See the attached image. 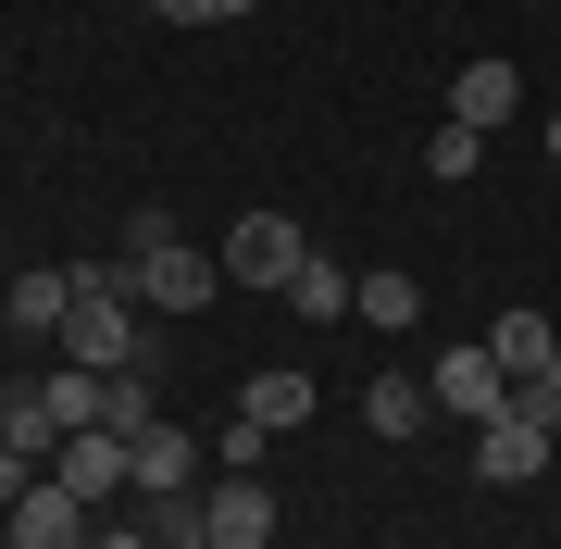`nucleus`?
I'll return each instance as SVG.
<instances>
[{
	"mask_svg": "<svg viewBox=\"0 0 561 549\" xmlns=\"http://www.w3.org/2000/svg\"><path fill=\"white\" fill-rule=\"evenodd\" d=\"M138 275L125 263H76V300H62V363H88V375H125L138 363Z\"/></svg>",
	"mask_w": 561,
	"mask_h": 549,
	"instance_id": "f257e3e1",
	"label": "nucleus"
},
{
	"mask_svg": "<svg viewBox=\"0 0 561 549\" xmlns=\"http://www.w3.org/2000/svg\"><path fill=\"white\" fill-rule=\"evenodd\" d=\"M213 263H225V287H262V300H287V275L312 263V238H300L287 213H238V238H225Z\"/></svg>",
	"mask_w": 561,
	"mask_h": 549,
	"instance_id": "f03ea898",
	"label": "nucleus"
},
{
	"mask_svg": "<svg viewBox=\"0 0 561 549\" xmlns=\"http://www.w3.org/2000/svg\"><path fill=\"white\" fill-rule=\"evenodd\" d=\"M350 300H362V275H350V263H324V250L287 275V312H300V325H350Z\"/></svg>",
	"mask_w": 561,
	"mask_h": 549,
	"instance_id": "4468645a",
	"label": "nucleus"
},
{
	"mask_svg": "<svg viewBox=\"0 0 561 549\" xmlns=\"http://www.w3.org/2000/svg\"><path fill=\"white\" fill-rule=\"evenodd\" d=\"M13 549H88V500L62 488V474H38V488L13 500Z\"/></svg>",
	"mask_w": 561,
	"mask_h": 549,
	"instance_id": "6e6552de",
	"label": "nucleus"
},
{
	"mask_svg": "<svg viewBox=\"0 0 561 549\" xmlns=\"http://www.w3.org/2000/svg\"><path fill=\"white\" fill-rule=\"evenodd\" d=\"M512 412H537V425L561 437V363H549V375H524V387H512Z\"/></svg>",
	"mask_w": 561,
	"mask_h": 549,
	"instance_id": "412c9836",
	"label": "nucleus"
},
{
	"mask_svg": "<svg viewBox=\"0 0 561 549\" xmlns=\"http://www.w3.org/2000/svg\"><path fill=\"white\" fill-rule=\"evenodd\" d=\"M424 175H437V187L486 175V138H474V125H437V138H424Z\"/></svg>",
	"mask_w": 561,
	"mask_h": 549,
	"instance_id": "6ab92c4d",
	"label": "nucleus"
},
{
	"mask_svg": "<svg viewBox=\"0 0 561 549\" xmlns=\"http://www.w3.org/2000/svg\"><path fill=\"white\" fill-rule=\"evenodd\" d=\"M424 387H437L449 425H486V412H512V375H500V350H486V338H449L437 363H424Z\"/></svg>",
	"mask_w": 561,
	"mask_h": 549,
	"instance_id": "7ed1b4c3",
	"label": "nucleus"
},
{
	"mask_svg": "<svg viewBox=\"0 0 561 549\" xmlns=\"http://www.w3.org/2000/svg\"><path fill=\"white\" fill-rule=\"evenodd\" d=\"M62 300H76V263H38V275H13L0 325H13V338H62Z\"/></svg>",
	"mask_w": 561,
	"mask_h": 549,
	"instance_id": "f8f14e48",
	"label": "nucleus"
},
{
	"mask_svg": "<svg viewBox=\"0 0 561 549\" xmlns=\"http://www.w3.org/2000/svg\"><path fill=\"white\" fill-rule=\"evenodd\" d=\"M101 425H113V437H138V425H162V400H150V363H125V375H101Z\"/></svg>",
	"mask_w": 561,
	"mask_h": 549,
	"instance_id": "f3484780",
	"label": "nucleus"
},
{
	"mask_svg": "<svg viewBox=\"0 0 561 549\" xmlns=\"http://www.w3.org/2000/svg\"><path fill=\"white\" fill-rule=\"evenodd\" d=\"M362 425H375V437H424V425H437V387H424V363L362 387Z\"/></svg>",
	"mask_w": 561,
	"mask_h": 549,
	"instance_id": "9b49d317",
	"label": "nucleus"
},
{
	"mask_svg": "<svg viewBox=\"0 0 561 549\" xmlns=\"http://www.w3.org/2000/svg\"><path fill=\"white\" fill-rule=\"evenodd\" d=\"M125 275H138V300H150V312H213V300H225V263H213V250H187V238L138 250Z\"/></svg>",
	"mask_w": 561,
	"mask_h": 549,
	"instance_id": "39448f33",
	"label": "nucleus"
},
{
	"mask_svg": "<svg viewBox=\"0 0 561 549\" xmlns=\"http://www.w3.org/2000/svg\"><path fill=\"white\" fill-rule=\"evenodd\" d=\"M162 25H238V13H262V0H150Z\"/></svg>",
	"mask_w": 561,
	"mask_h": 549,
	"instance_id": "aec40b11",
	"label": "nucleus"
},
{
	"mask_svg": "<svg viewBox=\"0 0 561 549\" xmlns=\"http://www.w3.org/2000/svg\"><path fill=\"white\" fill-rule=\"evenodd\" d=\"M88 549H162L150 525H101V537H88Z\"/></svg>",
	"mask_w": 561,
	"mask_h": 549,
	"instance_id": "4be33fe9",
	"label": "nucleus"
},
{
	"mask_svg": "<svg viewBox=\"0 0 561 549\" xmlns=\"http://www.w3.org/2000/svg\"><path fill=\"white\" fill-rule=\"evenodd\" d=\"M38 400H50V425H62V437H88V425H101V375H88V363L38 375Z\"/></svg>",
	"mask_w": 561,
	"mask_h": 549,
	"instance_id": "dca6fc26",
	"label": "nucleus"
},
{
	"mask_svg": "<svg viewBox=\"0 0 561 549\" xmlns=\"http://www.w3.org/2000/svg\"><path fill=\"white\" fill-rule=\"evenodd\" d=\"M486 350H500V375L524 387V375L561 363V325H549V312H500V325H486Z\"/></svg>",
	"mask_w": 561,
	"mask_h": 549,
	"instance_id": "2eb2a0df",
	"label": "nucleus"
},
{
	"mask_svg": "<svg viewBox=\"0 0 561 549\" xmlns=\"http://www.w3.org/2000/svg\"><path fill=\"white\" fill-rule=\"evenodd\" d=\"M50 474H62V488H76L88 512H101V500L125 488V437H113V425H88V437H62V449H50Z\"/></svg>",
	"mask_w": 561,
	"mask_h": 549,
	"instance_id": "9d476101",
	"label": "nucleus"
},
{
	"mask_svg": "<svg viewBox=\"0 0 561 549\" xmlns=\"http://www.w3.org/2000/svg\"><path fill=\"white\" fill-rule=\"evenodd\" d=\"M238 425H262V437L312 425V375H287V363H275V375H250V387H238Z\"/></svg>",
	"mask_w": 561,
	"mask_h": 549,
	"instance_id": "ddd939ff",
	"label": "nucleus"
},
{
	"mask_svg": "<svg viewBox=\"0 0 561 549\" xmlns=\"http://www.w3.org/2000/svg\"><path fill=\"white\" fill-rule=\"evenodd\" d=\"M362 325H424V275H362Z\"/></svg>",
	"mask_w": 561,
	"mask_h": 549,
	"instance_id": "a211bd4d",
	"label": "nucleus"
},
{
	"mask_svg": "<svg viewBox=\"0 0 561 549\" xmlns=\"http://www.w3.org/2000/svg\"><path fill=\"white\" fill-rule=\"evenodd\" d=\"M549 163H561V113H549Z\"/></svg>",
	"mask_w": 561,
	"mask_h": 549,
	"instance_id": "5701e85b",
	"label": "nucleus"
},
{
	"mask_svg": "<svg viewBox=\"0 0 561 549\" xmlns=\"http://www.w3.org/2000/svg\"><path fill=\"white\" fill-rule=\"evenodd\" d=\"M512 113H524V76H512V62H461V76H449V125H474V138H500Z\"/></svg>",
	"mask_w": 561,
	"mask_h": 549,
	"instance_id": "1a4fd4ad",
	"label": "nucleus"
},
{
	"mask_svg": "<svg viewBox=\"0 0 561 549\" xmlns=\"http://www.w3.org/2000/svg\"><path fill=\"white\" fill-rule=\"evenodd\" d=\"M549 425H537V412H486V425H474V474H486V488H524V474H549Z\"/></svg>",
	"mask_w": 561,
	"mask_h": 549,
	"instance_id": "423d86ee",
	"label": "nucleus"
},
{
	"mask_svg": "<svg viewBox=\"0 0 561 549\" xmlns=\"http://www.w3.org/2000/svg\"><path fill=\"white\" fill-rule=\"evenodd\" d=\"M125 488H138L150 512H162V500H201V437H187L175 412H162V425H138V437H125Z\"/></svg>",
	"mask_w": 561,
	"mask_h": 549,
	"instance_id": "20e7f679",
	"label": "nucleus"
},
{
	"mask_svg": "<svg viewBox=\"0 0 561 549\" xmlns=\"http://www.w3.org/2000/svg\"><path fill=\"white\" fill-rule=\"evenodd\" d=\"M201 525H213V549H275V488H262V474H213Z\"/></svg>",
	"mask_w": 561,
	"mask_h": 549,
	"instance_id": "0eeeda50",
	"label": "nucleus"
}]
</instances>
